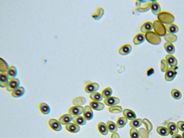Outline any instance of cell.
I'll use <instances>...</instances> for the list:
<instances>
[{
  "label": "cell",
  "instance_id": "cell-30",
  "mask_svg": "<svg viewBox=\"0 0 184 138\" xmlns=\"http://www.w3.org/2000/svg\"><path fill=\"white\" fill-rule=\"evenodd\" d=\"M86 102V100L82 97H78L74 98L72 100V103L74 106H82L85 105Z\"/></svg>",
  "mask_w": 184,
  "mask_h": 138
},
{
  "label": "cell",
  "instance_id": "cell-49",
  "mask_svg": "<svg viewBox=\"0 0 184 138\" xmlns=\"http://www.w3.org/2000/svg\"><path fill=\"white\" fill-rule=\"evenodd\" d=\"M153 73H154V70H153V68H151L148 71V73H147V74L150 75L153 74Z\"/></svg>",
  "mask_w": 184,
  "mask_h": 138
},
{
  "label": "cell",
  "instance_id": "cell-11",
  "mask_svg": "<svg viewBox=\"0 0 184 138\" xmlns=\"http://www.w3.org/2000/svg\"><path fill=\"white\" fill-rule=\"evenodd\" d=\"M153 28H154L153 23L147 21L144 22L141 25L140 29L142 33L146 34L152 31Z\"/></svg>",
  "mask_w": 184,
  "mask_h": 138
},
{
  "label": "cell",
  "instance_id": "cell-29",
  "mask_svg": "<svg viewBox=\"0 0 184 138\" xmlns=\"http://www.w3.org/2000/svg\"><path fill=\"white\" fill-rule=\"evenodd\" d=\"M167 128L169 131L170 134L172 135L177 134L179 132V129H178L177 124L174 122L169 123L167 124Z\"/></svg>",
  "mask_w": 184,
  "mask_h": 138
},
{
  "label": "cell",
  "instance_id": "cell-36",
  "mask_svg": "<svg viewBox=\"0 0 184 138\" xmlns=\"http://www.w3.org/2000/svg\"><path fill=\"white\" fill-rule=\"evenodd\" d=\"M143 123V120L141 118L136 119L131 121L130 123V126L132 128H137L140 126Z\"/></svg>",
  "mask_w": 184,
  "mask_h": 138
},
{
  "label": "cell",
  "instance_id": "cell-38",
  "mask_svg": "<svg viewBox=\"0 0 184 138\" xmlns=\"http://www.w3.org/2000/svg\"><path fill=\"white\" fill-rule=\"evenodd\" d=\"M113 94V90L112 88L110 87H108L103 90L102 92V96L103 98L106 99L108 98L111 97Z\"/></svg>",
  "mask_w": 184,
  "mask_h": 138
},
{
  "label": "cell",
  "instance_id": "cell-34",
  "mask_svg": "<svg viewBox=\"0 0 184 138\" xmlns=\"http://www.w3.org/2000/svg\"><path fill=\"white\" fill-rule=\"evenodd\" d=\"M164 38L166 42L172 43H175L178 39V37L176 34L169 33H166Z\"/></svg>",
  "mask_w": 184,
  "mask_h": 138
},
{
  "label": "cell",
  "instance_id": "cell-43",
  "mask_svg": "<svg viewBox=\"0 0 184 138\" xmlns=\"http://www.w3.org/2000/svg\"><path fill=\"white\" fill-rule=\"evenodd\" d=\"M169 68V65L166 59H162L161 61V71L163 72H166Z\"/></svg>",
  "mask_w": 184,
  "mask_h": 138
},
{
  "label": "cell",
  "instance_id": "cell-2",
  "mask_svg": "<svg viewBox=\"0 0 184 138\" xmlns=\"http://www.w3.org/2000/svg\"><path fill=\"white\" fill-rule=\"evenodd\" d=\"M145 35L146 39L151 44L158 45L160 44L162 41L160 36L154 31L149 32L146 34Z\"/></svg>",
  "mask_w": 184,
  "mask_h": 138
},
{
  "label": "cell",
  "instance_id": "cell-17",
  "mask_svg": "<svg viewBox=\"0 0 184 138\" xmlns=\"http://www.w3.org/2000/svg\"><path fill=\"white\" fill-rule=\"evenodd\" d=\"M25 92V89L24 87L20 86L17 89L11 92V95L13 97H20L24 95Z\"/></svg>",
  "mask_w": 184,
  "mask_h": 138
},
{
  "label": "cell",
  "instance_id": "cell-31",
  "mask_svg": "<svg viewBox=\"0 0 184 138\" xmlns=\"http://www.w3.org/2000/svg\"><path fill=\"white\" fill-rule=\"evenodd\" d=\"M164 48L167 53L169 54L172 55L175 53V47L172 43L166 42L164 44Z\"/></svg>",
  "mask_w": 184,
  "mask_h": 138
},
{
  "label": "cell",
  "instance_id": "cell-4",
  "mask_svg": "<svg viewBox=\"0 0 184 138\" xmlns=\"http://www.w3.org/2000/svg\"><path fill=\"white\" fill-rule=\"evenodd\" d=\"M21 84L20 80L17 78L9 79L8 84L5 89L9 92L12 91L20 87Z\"/></svg>",
  "mask_w": 184,
  "mask_h": 138
},
{
  "label": "cell",
  "instance_id": "cell-25",
  "mask_svg": "<svg viewBox=\"0 0 184 138\" xmlns=\"http://www.w3.org/2000/svg\"><path fill=\"white\" fill-rule=\"evenodd\" d=\"M39 107L40 112L44 114L48 115L51 112V108L47 103L44 102L40 103Z\"/></svg>",
  "mask_w": 184,
  "mask_h": 138
},
{
  "label": "cell",
  "instance_id": "cell-47",
  "mask_svg": "<svg viewBox=\"0 0 184 138\" xmlns=\"http://www.w3.org/2000/svg\"><path fill=\"white\" fill-rule=\"evenodd\" d=\"M111 138H120V137L119 134L116 132V133H113L111 135Z\"/></svg>",
  "mask_w": 184,
  "mask_h": 138
},
{
  "label": "cell",
  "instance_id": "cell-44",
  "mask_svg": "<svg viewBox=\"0 0 184 138\" xmlns=\"http://www.w3.org/2000/svg\"><path fill=\"white\" fill-rule=\"evenodd\" d=\"M130 137L131 138H139L140 137L139 131L135 128H132L130 132Z\"/></svg>",
  "mask_w": 184,
  "mask_h": 138
},
{
  "label": "cell",
  "instance_id": "cell-15",
  "mask_svg": "<svg viewBox=\"0 0 184 138\" xmlns=\"http://www.w3.org/2000/svg\"><path fill=\"white\" fill-rule=\"evenodd\" d=\"M65 128L68 132L73 133H78L80 129V126L74 123H70L67 124L65 126Z\"/></svg>",
  "mask_w": 184,
  "mask_h": 138
},
{
  "label": "cell",
  "instance_id": "cell-42",
  "mask_svg": "<svg viewBox=\"0 0 184 138\" xmlns=\"http://www.w3.org/2000/svg\"><path fill=\"white\" fill-rule=\"evenodd\" d=\"M143 123L146 128L147 131L150 132L153 129V126L151 123L147 118H144L143 120Z\"/></svg>",
  "mask_w": 184,
  "mask_h": 138
},
{
  "label": "cell",
  "instance_id": "cell-19",
  "mask_svg": "<svg viewBox=\"0 0 184 138\" xmlns=\"http://www.w3.org/2000/svg\"><path fill=\"white\" fill-rule=\"evenodd\" d=\"M73 117L70 114H66L62 115L59 118L58 120L63 125H66L70 123L72 121Z\"/></svg>",
  "mask_w": 184,
  "mask_h": 138
},
{
  "label": "cell",
  "instance_id": "cell-22",
  "mask_svg": "<svg viewBox=\"0 0 184 138\" xmlns=\"http://www.w3.org/2000/svg\"><path fill=\"white\" fill-rule=\"evenodd\" d=\"M9 79L16 78L18 74L17 69L13 65H9L8 70L6 72Z\"/></svg>",
  "mask_w": 184,
  "mask_h": 138
},
{
  "label": "cell",
  "instance_id": "cell-27",
  "mask_svg": "<svg viewBox=\"0 0 184 138\" xmlns=\"http://www.w3.org/2000/svg\"><path fill=\"white\" fill-rule=\"evenodd\" d=\"M72 121L78 125L83 126L87 123V120L84 117L78 116L73 117Z\"/></svg>",
  "mask_w": 184,
  "mask_h": 138
},
{
  "label": "cell",
  "instance_id": "cell-13",
  "mask_svg": "<svg viewBox=\"0 0 184 138\" xmlns=\"http://www.w3.org/2000/svg\"><path fill=\"white\" fill-rule=\"evenodd\" d=\"M104 101L107 106L112 107L118 104L120 102V100L117 97H111L105 99Z\"/></svg>",
  "mask_w": 184,
  "mask_h": 138
},
{
  "label": "cell",
  "instance_id": "cell-33",
  "mask_svg": "<svg viewBox=\"0 0 184 138\" xmlns=\"http://www.w3.org/2000/svg\"><path fill=\"white\" fill-rule=\"evenodd\" d=\"M107 127L108 128L109 131L111 133H116L118 131V126L117 124L112 121L109 120L107 123Z\"/></svg>",
  "mask_w": 184,
  "mask_h": 138
},
{
  "label": "cell",
  "instance_id": "cell-23",
  "mask_svg": "<svg viewBox=\"0 0 184 138\" xmlns=\"http://www.w3.org/2000/svg\"><path fill=\"white\" fill-rule=\"evenodd\" d=\"M151 9L153 14L157 16L161 12L160 6L157 1H153L151 2Z\"/></svg>",
  "mask_w": 184,
  "mask_h": 138
},
{
  "label": "cell",
  "instance_id": "cell-21",
  "mask_svg": "<svg viewBox=\"0 0 184 138\" xmlns=\"http://www.w3.org/2000/svg\"><path fill=\"white\" fill-rule=\"evenodd\" d=\"M124 116L127 120H132L136 119L137 116L135 112L131 109H126L123 112Z\"/></svg>",
  "mask_w": 184,
  "mask_h": 138
},
{
  "label": "cell",
  "instance_id": "cell-35",
  "mask_svg": "<svg viewBox=\"0 0 184 138\" xmlns=\"http://www.w3.org/2000/svg\"><path fill=\"white\" fill-rule=\"evenodd\" d=\"M90 97L92 100L96 102H100L103 98L102 94L97 92L91 94Z\"/></svg>",
  "mask_w": 184,
  "mask_h": 138
},
{
  "label": "cell",
  "instance_id": "cell-14",
  "mask_svg": "<svg viewBox=\"0 0 184 138\" xmlns=\"http://www.w3.org/2000/svg\"><path fill=\"white\" fill-rule=\"evenodd\" d=\"M146 39L145 34L139 32L134 36L133 38V42L134 44L136 45H138L141 44L145 41Z\"/></svg>",
  "mask_w": 184,
  "mask_h": 138
},
{
  "label": "cell",
  "instance_id": "cell-3",
  "mask_svg": "<svg viewBox=\"0 0 184 138\" xmlns=\"http://www.w3.org/2000/svg\"><path fill=\"white\" fill-rule=\"evenodd\" d=\"M153 23L154 32L159 36H165L166 34L165 26L158 20L154 21Z\"/></svg>",
  "mask_w": 184,
  "mask_h": 138
},
{
  "label": "cell",
  "instance_id": "cell-39",
  "mask_svg": "<svg viewBox=\"0 0 184 138\" xmlns=\"http://www.w3.org/2000/svg\"><path fill=\"white\" fill-rule=\"evenodd\" d=\"M0 72H6L9 68V65L3 59L1 58L0 60Z\"/></svg>",
  "mask_w": 184,
  "mask_h": 138
},
{
  "label": "cell",
  "instance_id": "cell-28",
  "mask_svg": "<svg viewBox=\"0 0 184 138\" xmlns=\"http://www.w3.org/2000/svg\"><path fill=\"white\" fill-rule=\"evenodd\" d=\"M98 129L101 134L104 136H106L108 134L109 130L107 124L104 122L99 123L97 126Z\"/></svg>",
  "mask_w": 184,
  "mask_h": 138
},
{
  "label": "cell",
  "instance_id": "cell-18",
  "mask_svg": "<svg viewBox=\"0 0 184 138\" xmlns=\"http://www.w3.org/2000/svg\"><path fill=\"white\" fill-rule=\"evenodd\" d=\"M166 60L170 67L176 68V67L177 66L178 61L173 55L167 54L166 56Z\"/></svg>",
  "mask_w": 184,
  "mask_h": 138
},
{
  "label": "cell",
  "instance_id": "cell-7",
  "mask_svg": "<svg viewBox=\"0 0 184 138\" xmlns=\"http://www.w3.org/2000/svg\"><path fill=\"white\" fill-rule=\"evenodd\" d=\"M140 5L137 7V10L140 12H147L151 9V2L147 1H140Z\"/></svg>",
  "mask_w": 184,
  "mask_h": 138
},
{
  "label": "cell",
  "instance_id": "cell-50",
  "mask_svg": "<svg viewBox=\"0 0 184 138\" xmlns=\"http://www.w3.org/2000/svg\"><path fill=\"white\" fill-rule=\"evenodd\" d=\"M182 136L183 137V138H184V132L182 133Z\"/></svg>",
  "mask_w": 184,
  "mask_h": 138
},
{
  "label": "cell",
  "instance_id": "cell-37",
  "mask_svg": "<svg viewBox=\"0 0 184 138\" xmlns=\"http://www.w3.org/2000/svg\"><path fill=\"white\" fill-rule=\"evenodd\" d=\"M128 122V120L124 117L119 118L117 122V125L119 128H122L125 126Z\"/></svg>",
  "mask_w": 184,
  "mask_h": 138
},
{
  "label": "cell",
  "instance_id": "cell-10",
  "mask_svg": "<svg viewBox=\"0 0 184 138\" xmlns=\"http://www.w3.org/2000/svg\"><path fill=\"white\" fill-rule=\"evenodd\" d=\"M84 108L81 106H74L69 109V113L74 116H78L83 113Z\"/></svg>",
  "mask_w": 184,
  "mask_h": 138
},
{
  "label": "cell",
  "instance_id": "cell-12",
  "mask_svg": "<svg viewBox=\"0 0 184 138\" xmlns=\"http://www.w3.org/2000/svg\"><path fill=\"white\" fill-rule=\"evenodd\" d=\"M105 11L102 7H97L95 10L91 15L92 17L96 21L99 20L102 18L104 14Z\"/></svg>",
  "mask_w": 184,
  "mask_h": 138
},
{
  "label": "cell",
  "instance_id": "cell-26",
  "mask_svg": "<svg viewBox=\"0 0 184 138\" xmlns=\"http://www.w3.org/2000/svg\"><path fill=\"white\" fill-rule=\"evenodd\" d=\"M166 32L168 33L174 34L179 31V28L177 25L173 24L166 25H165Z\"/></svg>",
  "mask_w": 184,
  "mask_h": 138
},
{
  "label": "cell",
  "instance_id": "cell-5",
  "mask_svg": "<svg viewBox=\"0 0 184 138\" xmlns=\"http://www.w3.org/2000/svg\"><path fill=\"white\" fill-rule=\"evenodd\" d=\"M48 124L50 127L54 131L59 132L62 129V124L58 120L51 118L48 120Z\"/></svg>",
  "mask_w": 184,
  "mask_h": 138
},
{
  "label": "cell",
  "instance_id": "cell-16",
  "mask_svg": "<svg viewBox=\"0 0 184 138\" xmlns=\"http://www.w3.org/2000/svg\"><path fill=\"white\" fill-rule=\"evenodd\" d=\"M84 117L85 119L88 121H90L93 119L94 114V113L90 107L87 105L84 108L83 112Z\"/></svg>",
  "mask_w": 184,
  "mask_h": 138
},
{
  "label": "cell",
  "instance_id": "cell-9",
  "mask_svg": "<svg viewBox=\"0 0 184 138\" xmlns=\"http://www.w3.org/2000/svg\"><path fill=\"white\" fill-rule=\"evenodd\" d=\"M132 50V45L130 44L123 45L118 49V53L120 55H128L131 52Z\"/></svg>",
  "mask_w": 184,
  "mask_h": 138
},
{
  "label": "cell",
  "instance_id": "cell-1",
  "mask_svg": "<svg viewBox=\"0 0 184 138\" xmlns=\"http://www.w3.org/2000/svg\"><path fill=\"white\" fill-rule=\"evenodd\" d=\"M158 19L163 24L166 25L172 24L175 20V18L172 13L166 11L161 12L158 15Z\"/></svg>",
  "mask_w": 184,
  "mask_h": 138
},
{
  "label": "cell",
  "instance_id": "cell-6",
  "mask_svg": "<svg viewBox=\"0 0 184 138\" xmlns=\"http://www.w3.org/2000/svg\"><path fill=\"white\" fill-rule=\"evenodd\" d=\"M177 74L175 68H169L165 74V79L166 81H172L175 78Z\"/></svg>",
  "mask_w": 184,
  "mask_h": 138
},
{
  "label": "cell",
  "instance_id": "cell-46",
  "mask_svg": "<svg viewBox=\"0 0 184 138\" xmlns=\"http://www.w3.org/2000/svg\"><path fill=\"white\" fill-rule=\"evenodd\" d=\"M177 125L178 129L182 132H184V121H179L177 122Z\"/></svg>",
  "mask_w": 184,
  "mask_h": 138
},
{
  "label": "cell",
  "instance_id": "cell-45",
  "mask_svg": "<svg viewBox=\"0 0 184 138\" xmlns=\"http://www.w3.org/2000/svg\"><path fill=\"white\" fill-rule=\"evenodd\" d=\"M140 137L141 138H149V133L146 129L143 128H140L139 130Z\"/></svg>",
  "mask_w": 184,
  "mask_h": 138
},
{
  "label": "cell",
  "instance_id": "cell-20",
  "mask_svg": "<svg viewBox=\"0 0 184 138\" xmlns=\"http://www.w3.org/2000/svg\"><path fill=\"white\" fill-rule=\"evenodd\" d=\"M9 78L6 73H0V85L2 88H6L8 84Z\"/></svg>",
  "mask_w": 184,
  "mask_h": 138
},
{
  "label": "cell",
  "instance_id": "cell-40",
  "mask_svg": "<svg viewBox=\"0 0 184 138\" xmlns=\"http://www.w3.org/2000/svg\"><path fill=\"white\" fill-rule=\"evenodd\" d=\"M109 112L112 113H120L123 112V110L122 107L119 105L109 107Z\"/></svg>",
  "mask_w": 184,
  "mask_h": 138
},
{
  "label": "cell",
  "instance_id": "cell-8",
  "mask_svg": "<svg viewBox=\"0 0 184 138\" xmlns=\"http://www.w3.org/2000/svg\"><path fill=\"white\" fill-rule=\"evenodd\" d=\"M99 88V84L97 82H91L86 86L85 91L87 93L91 94L98 90Z\"/></svg>",
  "mask_w": 184,
  "mask_h": 138
},
{
  "label": "cell",
  "instance_id": "cell-24",
  "mask_svg": "<svg viewBox=\"0 0 184 138\" xmlns=\"http://www.w3.org/2000/svg\"><path fill=\"white\" fill-rule=\"evenodd\" d=\"M89 106L92 109L97 111H101L104 109L105 106L104 104L100 102L91 101L90 103Z\"/></svg>",
  "mask_w": 184,
  "mask_h": 138
},
{
  "label": "cell",
  "instance_id": "cell-41",
  "mask_svg": "<svg viewBox=\"0 0 184 138\" xmlns=\"http://www.w3.org/2000/svg\"><path fill=\"white\" fill-rule=\"evenodd\" d=\"M171 95L174 99L176 100H179L181 98L182 94L181 92L178 90L173 89L171 91Z\"/></svg>",
  "mask_w": 184,
  "mask_h": 138
},
{
  "label": "cell",
  "instance_id": "cell-32",
  "mask_svg": "<svg viewBox=\"0 0 184 138\" xmlns=\"http://www.w3.org/2000/svg\"><path fill=\"white\" fill-rule=\"evenodd\" d=\"M156 131L159 135L162 136H167L170 134L168 128L165 126H159L157 128Z\"/></svg>",
  "mask_w": 184,
  "mask_h": 138
},
{
  "label": "cell",
  "instance_id": "cell-48",
  "mask_svg": "<svg viewBox=\"0 0 184 138\" xmlns=\"http://www.w3.org/2000/svg\"><path fill=\"white\" fill-rule=\"evenodd\" d=\"M172 138H183V137L181 135L177 134L172 135Z\"/></svg>",
  "mask_w": 184,
  "mask_h": 138
}]
</instances>
